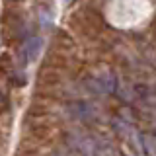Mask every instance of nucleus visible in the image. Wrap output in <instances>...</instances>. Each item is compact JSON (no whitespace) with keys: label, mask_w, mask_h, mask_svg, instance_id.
Listing matches in <instances>:
<instances>
[{"label":"nucleus","mask_w":156,"mask_h":156,"mask_svg":"<svg viewBox=\"0 0 156 156\" xmlns=\"http://www.w3.org/2000/svg\"><path fill=\"white\" fill-rule=\"evenodd\" d=\"M29 136L39 144H49L55 139V127L45 115H33L31 123H29Z\"/></svg>","instance_id":"obj_1"},{"label":"nucleus","mask_w":156,"mask_h":156,"mask_svg":"<svg viewBox=\"0 0 156 156\" xmlns=\"http://www.w3.org/2000/svg\"><path fill=\"white\" fill-rule=\"evenodd\" d=\"M61 82H62V70H57V68H51V66H43L37 76V86L47 88V90L61 86Z\"/></svg>","instance_id":"obj_2"},{"label":"nucleus","mask_w":156,"mask_h":156,"mask_svg":"<svg viewBox=\"0 0 156 156\" xmlns=\"http://www.w3.org/2000/svg\"><path fill=\"white\" fill-rule=\"evenodd\" d=\"M12 70H14L12 57H10V55H0V78L8 76Z\"/></svg>","instance_id":"obj_3"},{"label":"nucleus","mask_w":156,"mask_h":156,"mask_svg":"<svg viewBox=\"0 0 156 156\" xmlns=\"http://www.w3.org/2000/svg\"><path fill=\"white\" fill-rule=\"evenodd\" d=\"M6 107H8V96L4 94L2 90H0V113H2V111L6 109Z\"/></svg>","instance_id":"obj_4"}]
</instances>
